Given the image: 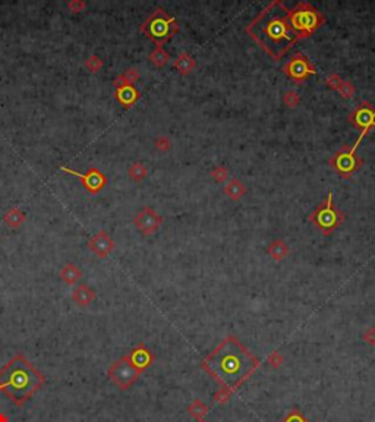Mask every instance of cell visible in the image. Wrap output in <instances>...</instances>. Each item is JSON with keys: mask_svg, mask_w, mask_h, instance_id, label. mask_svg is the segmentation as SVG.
Here are the masks:
<instances>
[{"mask_svg": "<svg viewBox=\"0 0 375 422\" xmlns=\"http://www.w3.org/2000/svg\"><path fill=\"white\" fill-rule=\"evenodd\" d=\"M246 33L273 60H282L301 40L289 21V8L273 0L248 25Z\"/></svg>", "mask_w": 375, "mask_h": 422, "instance_id": "1", "label": "cell"}, {"mask_svg": "<svg viewBox=\"0 0 375 422\" xmlns=\"http://www.w3.org/2000/svg\"><path fill=\"white\" fill-rule=\"evenodd\" d=\"M258 361L235 339L228 337L204 361V368L226 388H236L257 368Z\"/></svg>", "mask_w": 375, "mask_h": 422, "instance_id": "2", "label": "cell"}, {"mask_svg": "<svg viewBox=\"0 0 375 422\" xmlns=\"http://www.w3.org/2000/svg\"><path fill=\"white\" fill-rule=\"evenodd\" d=\"M44 378L21 355H16L0 369V391L21 406L41 387Z\"/></svg>", "mask_w": 375, "mask_h": 422, "instance_id": "3", "label": "cell"}, {"mask_svg": "<svg viewBox=\"0 0 375 422\" xmlns=\"http://www.w3.org/2000/svg\"><path fill=\"white\" fill-rule=\"evenodd\" d=\"M151 362V354L144 347V344H139L135 351H132L129 355L120 358L117 362L109 369V376L113 380L116 386L120 388L131 387L142 369H145Z\"/></svg>", "mask_w": 375, "mask_h": 422, "instance_id": "4", "label": "cell"}, {"mask_svg": "<svg viewBox=\"0 0 375 422\" xmlns=\"http://www.w3.org/2000/svg\"><path fill=\"white\" fill-rule=\"evenodd\" d=\"M139 31L151 41H154L157 47H161L173 35L179 33V23L163 8H157L139 25Z\"/></svg>", "mask_w": 375, "mask_h": 422, "instance_id": "5", "label": "cell"}, {"mask_svg": "<svg viewBox=\"0 0 375 422\" xmlns=\"http://www.w3.org/2000/svg\"><path fill=\"white\" fill-rule=\"evenodd\" d=\"M289 21L301 38H307L318 30L324 23L326 18L311 3L299 2L296 3L295 8L289 9Z\"/></svg>", "mask_w": 375, "mask_h": 422, "instance_id": "6", "label": "cell"}, {"mask_svg": "<svg viewBox=\"0 0 375 422\" xmlns=\"http://www.w3.org/2000/svg\"><path fill=\"white\" fill-rule=\"evenodd\" d=\"M309 221L324 235H330L344 221V216L341 214L340 210L333 204L331 192H329L327 198L311 213Z\"/></svg>", "mask_w": 375, "mask_h": 422, "instance_id": "7", "label": "cell"}, {"mask_svg": "<svg viewBox=\"0 0 375 422\" xmlns=\"http://www.w3.org/2000/svg\"><path fill=\"white\" fill-rule=\"evenodd\" d=\"M347 120L355 128L361 129V134H359V137L356 139V142L351 147L352 151L356 153V150L361 145V142H362V139L366 135V132L371 128H375V107L369 102H362V103H359V106H356L351 112Z\"/></svg>", "mask_w": 375, "mask_h": 422, "instance_id": "8", "label": "cell"}, {"mask_svg": "<svg viewBox=\"0 0 375 422\" xmlns=\"http://www.w3.org/2000/svg\"><path fill=\"white\" fill-rule=\"evenodd\" d=\"M362 164H364V160L356 156V153L347 145L336 151L330 159V166L337 171L341 178H351L355 171L361 169Z\"/></svg>", "mask_w": 375, "mask_h": 422, "instance_id": "9", "label": "cell"}, {"mask_svg": "<svg viewBox=\"0 0 375 422\" xmlns=\"http://www.w3.org/2000/svg\"><path fill=\"white\" fill-rule=\"evenodd\" d=\"M283 70L290 80L295 81L297 84L304 82L308 77L317 73L314 63L302 53H296L295 56L290 57L287 60V63L283 66Z\"/></svg>", "mask_w": 375, "mask_h": 422, "instance_id": "10", "label": "cell"}, {"mask_svg": "<svg viewBox=\"0 0 375 422\" xmlns=\"http://www.w3.org/2000/svg\"><path fill=\"white\" fill-rule=\"evenodd\" d=\"M60 171H65V173L77 176L81 181V183L84 185V188L87 189V192H90L92 195L102 192L103 189H104V186L107 185L106 175L100 169H97V167H90L85 173H81V171H77L73 170V169H69V167L63 166V167H60Z\"/></svg>", "mask_w": 375, "mask_h": 422, "instance_id": "11", "label": "cell"}, {"mask_svg": "<svg viewBox=\"0 0 375 422\" xmlns=\"http://www.w3.org/2000/svg\"><path fill=\"white\" fill-rule=\"evenodd\" d=\"M161 223H163L161 216H159L151 207H142L137 213V216L134 217L135 228L145 236L156 233L161 226Z\"/></svg>", "mask_w": 375, "mask_h": 422, "instance_id": "12", "label": "cell"}, {"mask_svg": "<svg viewBox=\"0 0 375 422\" xmlns=\"http://www.w3.org/2000/svg\"><path fill=\"white\" fill-rule=\"evenodd\" d=\"M88 248L98 258H106L114 250V240L106 230H98L88 240Z\"/></svg>", "mask_w": 375, "mask_h": 422, "instance_id": "13", "label": "cell"}, {"mask_svg": "<svg viewBox=\"0 0 375 422\" xmlns=\"http://www.w3.org/2000/svg\"><path fill=\"white\" fill-rule=\"evenodd\" d=\"M116 100L125 109H131L139 100V91L135 85H123L116 88Z\"/></svg>", "mask_w": 375, "mask_h": 422, "instance_id": "14", "label": "cell"}, {"mask_svg": "<svg viewBox=\"0 0 375 422\" xmlns=\"http://www.w3.org/2000/svg\"><path fill=\"white\" fill-rule=\"evenodd\" d=\"M72 299L80 307H88L92 301L95 299V292L87 283H81L72 292Z\"/></svg>", "mask_w": 375, "mask_h": 422, "instance_id": "15", "label": "cell"}, {"mask_svg": "<svg viewBox=\"0 0 375 422\" xmlns=\"http://www.w3.org/2000/svg\"><path fill=\"white\" fill-rule=\"evenodd\" d=\"M25 220H27V214L19 207H12L3 216V221L6 223L8 228L11 229L21 228L23 223H25Z\"/></svg>", "mask_w": 375, "mask_h": 422, "instance_id": "16", "label": "cell"}, {"mask_svg": "<svg viewBox=\"0 0 375 422\" xmlns=\"http://www.w3.org/2000/svg\"><path fill=\"white\" fill-rule=\"evenodd\" d=\"M174 69L181 73V75H189L192 72L195 66H196V62L189 53H181L178 59L174 60L173 63Z\"/></svg>", "mask_w": 375, "mask_h": 422, "instance_id": "17", "label": "cell"}, {"mask_svg": "<svg viewBox=\"0 0 375 422\" xmlns=\"http://www.w3.org/2000/svg\"><path fill=\"white\" fill-rule=\"evenodd\" d=\"M59 276H60V279H62L65 283H68V285H75L81 277H82V271H81V268L78 265L68 263L66 265L62 267Z\"/></svg>", "mask_w": 375, "mask_h": 422, "instance_id": "18", "label": "cell"}, {"mask_svg": "<svg viewBox=\"0 0 375 422\" xmlns=\"http://www.w3.org/2000/svg\"><path fill=\"white\" fill-rule=\"evenodd\" d=\"M139 72L137 68H129L126 69L123 73L117 75L113 81V85L116 88L119 87H123V85H134L138 80H139Z\"/></svg>", "mask_w": 375, "mask_h": 422, "instance_id": "19", "label": "cell"}, {"mask_svg": "<svg viewBox=\"0 0 375 422\" xmlns=\"http://www.w3.org/2000/svg\"><path fill=\"white\" fill-rule=\"evenodd\" d=\"M224 192H226V195H228L230 200L238 201V200H240V198L245 195L246 188H245V185L240 182V181H238V179H232V181L226 185Z\"/></svg>", "mask_w": 375, "mask_h": 422, "instance_id": "20", "label": "cell"}, {"mask_svg": "<svg viewBox=\"0 0 375 422\" xmlns=\"http://www.w3.org/2000/svg\"><path fill=\"white\" fill-rule=\"evenodd\" d=\"M267 251H268V255L273 260H276V261H282V260H284L289 255V248H287V245L282 239L274 240L273 243L268 246Z\"/></svg>", "mask_w": 375, "mask_h": 422, "instance_id": "21", "label": "cell"}, {"mask_svg": "<svg viewBox=\"0 0 375 422\" xmlns=\"http://www.w3.org/2000/svg\"><path fill=\"white\" fill-rule=\"evenodd\" d=\"M148 175V169L145 167L144 163L141 161H135L129 166L128 169V176L134 181V182H141L142 179H145V176Z\"/></svg>", "mask_w": 375, "mask_h": 422, "instance_id": "22", "label": "cell"}, {"mask_svg": "<svg viewBox=\"0 0 375 422\" xmlns=\"http://www.w3.org/2000/svg\"><path fill=\"white\" fill-rule=\"evenodd\" d=\"M149 60L154 66L163 68L164 65H167V62L170 60V55L163 48V47H156L151 53H149Z\"/></svg>", "mask_w": 375, "mask_h": 422, "instance_id": "23", "label": "cell"}, {"mask_svg": "<svg viewBox=\"0 0 375 422\" xmlns=\"http://www.w3.org/2000/svg\"><path fill=\"white\" fill-rule=\"evenodd\" d=\"M84 65H85V68L88 69L90 72H94V73H95V72H98V70L103 68V60L97 56V55H92V56H90L88 59H85Z\"/></svg>", "mask_w": 375, "mask_h": 422, "instance_id": "24", "label": "cell"}, {"mask_svg": "<svg viewBox=\"0 0 375 422\" xmlns=\"http://www.w3.org/2000/svg\"><path fill=\"white\" fill-rule=\"evenodd\" d=\"M337 92L340 94L341 98L349 100V98H352L353 94H355V87H353L352 82H349V81H343V82H341V85L339 87V90H337Z\"/></svg>", "mask_w": 375, "mask_h": 422, "instance_id": "25", "label": "cell"}, {"mask_svg": "<svg viewBox=\"0 0 375 422\" xmlns=\"http://www.w3.org/2000/svg\"><path fill=\"white\" fill-rule=\"evenodd\" d=\"M283 102H284V104L287 106V107H290V109H295L296 106L299 104V102H301V97L297 95V92H296V91H286V92H284Z\"/></svg>", "mask_w": 375, "mask_h": 422, "instance_id": "26", "label": "cell"}, {"mask_svg": "<svg viewBox=\"0 0 375 422\" xmlns=\"http://www.w3.org/2000/svg\"><path fill=\"white\" fill-rule=\"evenodd\" d=\"M341 82H343V80H341V77L339 73H330L329 77L326 78L327 87H329L330 90H333V91H337V90H339Z\"/></svg>", "mask_w": 375, "mask_h": 422, "instance_id": "27", "label": "cell"}, {"mask_svg": "<svg viewBox=\"0 0 375 422\" xmlns=\"http://www.w3.org/2000/svg\"><path fill=\"white\" fill-rule=\"evenodd\" d=\"M87 6H88V3L84 2V0H70L68 3V9L72 12V13H80V12L84 11Z\"/></svg>", "mask_w": 375, "mask_h": 422, "instance_id": "28", "label": "cell"}, {"mask_svg": "<svg viewBox=\"0 0 375 422\" xmlns=\"http://www.w3.org/2000/svg\"><path fill=\"white\" fill-rule=\"evenodd\" d=\"M211 176H213V179L217 181V182H223V181H226V179H228L229 171L226 167L218 166V167H216L214 170L211 171Z\"/></svg>", "mask_w": 375, "mask_h": 422, "instance_id": "29", "label": "cell"}, {"mask_svg": "<svg viewBox=\"0 0 375 422\" xmlns=\"http://www.w3.org/2000/svg\"><path fill=\"white\" fill-rule=\"evenodd\" d=\"M154 145H156V148L159 150V151H163V153H166L167 150L170 148V139H169L167 137H164V135H161V137L156 138V141H154Z\"/></svg>", "mask_w": 375, "mask_h": 422, "instance_id": "30", "label": "cell"}, {"mask_svg": "<svg viewBox=\"0 0 375 422\" xmlns=\"http://www.w3.org/2000/svg\"><path fill=\"white\" fill-rule=\"evenodd\" d=\"M191 409H192L191 412H192L193 415H203V413H205V412H207V408H205V406L203 405V403H201V402H195Z\"/></svg>", "mask_w": 375, "mask_h": 422, "instance_id": "31", "label": "cell"}, {"mask_svg": "<svg viewBox=\"0 0 375 422\" xmlns=\"http://www.w3.org/2000/svg\"><path fill=\"white\" fill-rule=\"evenodd\" d=\"M364 339L371 344H375V329H368L364 334Z\"/></svg>", "mask_w": 375, "mask_h": 422, "instance_id": "32", "label": "cell"}]
</instances>
